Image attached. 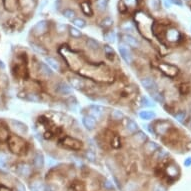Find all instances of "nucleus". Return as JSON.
<instances>
[{
  "instance_id": "f257e3e1",
  "label": "nucleus",
  "mask_w": 191,
  "mask_h": 191,
  "mask_svg": "<svg viewBox=\"0 0 191 191\" xmlns=\"http://www.w3.org/2000/svg\"><path fill=\"white\" fill-rule=\"evenodd\" d=\"M7 144L9 150L13 154L16 155H23L28 150L27 141L22 138L20 135H10L7 138Z\"/></svg>"
},
{
  "instance_id": "f03ea898",
  "label": "nucleus",
  "mask_w": 191,
  "mask_h": 191,
  "mask_svg": "<svg viewBox=\"0 0 191 191\" xmlns=\"http://www.w3.org/2000/svg\"><path fill=\"white\" fill-rule=\"evenodd\" d=\"M58 145H60L62 148L68 149L72 151H79L83 149V142L78 138H75L73 136L64 135L58 140Z\"/></svg>"
},
{
  "instance_id": "7ed1b4c3",
  "label": "nucleus",
  "mask_w": 191,
  "mask_h": 191,
  "mask_svg": "<svg viewBox=\"0 0 191 191\" xmlns=\"http://www.w3.org/2000/svg\"><path fill=\"white\" fill-rule=\"evenodd\" d=\"M151 124L153 126L155 135H161V136L166 135L173 127L171 122L168 120H163V119L162 120H156Z\"/></svg>"
},
{
  "instance_id": "20e7f679",
  "label": "nucleus",
  "mask_w": 191,
  "mask_h": 191,
  "mask_svg": "<svg viewBox=\"0 0 191 191\" xmlns=\"http://www.w3.org/2000/svg\"><path fill=\"white\" fill-rule=\"evenodd\" d=\"M159 70L162 72L164 75H166L169 78H174L178 75L179 73V68L174 64L171 63H166V62H161L158 65Z\"/></svg>"
},
{
  "instance_id": "39448f33",
  "label": "nucleus",
  "mask_w": 191,
  "mask_h": 191,
  "mask_svg": "<svg viewBox=\"0 0 191 191\" xmlns=\"http://www.w3.org/2000/svg\"><path fill=\"white\" fill-rule=\"evenodd\" d=\"M141 86L148 92L149 94L153 93V92L158 90V84L155 81V79L151 76H144L140 79Z\"/></svg>"
},
{
  "instance_id": "423d86ee",
  "label": "nucleus",
  "mask_w": 191,
  "mask_h": 191,
  "mask_svg": "<svg viewBox=\"0 0 191 191\" xmlns=\"http://www.w3.org/2000/svg\"><path fill=\"white\" fill-rule=\"evenodd\" d=\"M104 113H105L104 107L98 104H92L87 107V115H90L96 121H100L103 118Z\"/></svg>"
},
{
  "instance_id": "0eeeda50",
  "label": "nucleus",
  "mask_w": 191,
  "mask_h": 191,
  "mask_svg": "<svg viewBox=\"0 0 191 191\" xmlns=\"http://www.w3.org/2000/svg\"><path fill=\"white\" fill-rule=\"evenodd\" d=\"M15 172L17 175L23 178H29L32 175V167L26 162H20L16 165Z\"/></svg>"
},
{
  "instance_id": "6e6552de",
  "label": "nucleus",
  "mask_w": 191,
  "mask_h": 191,
  "mask_svg": "<svg viewBox=\"0 0 191 191\" xmlns=\"http://www.w3.org/2000/svg\"><path fill=\"white\" fill-rule=\"evenodd\" d=\"M48 29H49V22L47 20H40V21H38L32 27L31 31L36 36H42V35L48 32Z\"/></svg>"
},
{
  "instance_id": "1a4fd4ad",
  "label": "nucleus",
  "mask_w": 191,
  "mask_h": 191,
  "mask_svg": "<svg viewBox=\"0 0 191 191\" xmlns=\"http://www.w3.org/2000/svg\"><path fill=\"white\" fill-rule=\"evenodd\" d=\"M118 50H119V54H120L121 58L125 61V63H127V64L132 63L133 55H132V52H131L130 48L128 47V45H126L125 43L122 42L119 44Z\"/></svg>"
},
{
  "instance_id": "9d476101",
  "label": "nucleus",
  "mask_w": 191,
  "mask_h": 191,
  "mask_svg": "<svg viewBox=\"0 0 191 191\" xmlns=\"http://www.w3.org/2000/svg\"><path fill=\"white\" fill-rule=\"evenodd\" d=\"M55 91L56 93L60 94V95H70L73 92V88L71 87L69 83L65 82V81H59L56 83L55 85Z\"/></svg>"
},
{
  "instance_id": "9b49d317",
  "label": "nucleus",
  "mask_w": 191,
  "mask_h": 191,
  "mask_svg": "<svg viewBox=\"0 0 191 191\" xmlns=\"http://www.w3.org/2000/svg\"><path fill=\"white\" fill-rule=\"evenodd\" d=\"M122 39H123V43H125L126 45H128L131 48H140L141 46V43H140L139 39H137L136 37H134L133 35L131 34H124L122 36Z\"/></svg>"
},
{
  "instance_id": "f8f14e48",
  "label": "nucleus",
  "mask_w": 191,
  "mask_h": 191,
  "mask_svg": "<svg viewBox=\"0 0 191 191\" xmlns=\"http://www.w3.org/2000/svg\"><path fill=\"white\" fill-rule=\"evenodd\" d=\"M10 123L11 126L13 127V129L15 130V132L20 134V135H23V134H26L28 132V126L25 123H23V122L12 119L10 121Z\"/></svg>"
},
{
  "instance_id": "ddd939ff",
  "label": "nucleus",
  "mask_w": 191,
  "mask_h": 191,
  "mask_svg": "<svg viewBox=\"0 0 191 191\" xmlns=\"http://www.w3.org/2000/svg\"><path fill=\"white\" fill-rule=\"evenodd\" d=\"M44 165H45V158L41 151H37L33 157V167L36 170L43 169Z\"/></svg>"
},
{
  "instance_id": "4468645a",
  "label": "nucleus",
  "mask_w": 191,
  "mask_h": 191,
  "mask_svg": "<svg viewBox=\"0 0 191 191\" xmlns=\"http://www.w3.org/2000/svg\"><path fill=\"white\" fill-rule=\"evenodd\" d=\"M69 84L71 87L77 89V90H82L86 87L85 81L78 76H71L69 78Z\"/></svg>"
},
{
  "instance_id": "2eb2a0df",
  "label": "nucleus",
  "mask_w": 191,
  "mask_h": 191,
  "mask_svg": "<svg viewBox=\"0 0 191 191\" xmlns=\"http://www.w3.org/2000/svg\"><path fill=\"white\" fill-rule=\"evenodd\" d=\"M82 124L87 130L92 131L96 128L97 121L95 120L93 117H91L90 115L86 114V115H83V117H82Z\"/></svg>"
},
{
  "instance_id": "dca6fc26",
  "label": "nucleus",
  "mask_w": 191,
  "mask_h": 191,
  "mask_svg": "<svg viewBox=\"0 0 191 191\" xmlns=\"http://www.w3.org/2000/svg\"><path fill=\"white\" fill-rule=\"evenodd\" d=\"M132 140L134 143H137L138 145H144L148 141V137L142 130H138L137 132L132 134Z\"/></svg>"
},
{
  "instance_id": "f3484780",
  "label": "nucleus",
  "mask_w": 191,
  "mask_h": 191,
  "mask_svg": "<svg viewBox=\"0 0 191 191\" xmlns=\"http://www.w3.org/2000/svg\"><path fill=\"white\" fill-rule=\"evenodd\" d=\"M38 70H39V73L41 75H43L44 77H48L49 78V77H52L54 75L53 70L45 62H38Z\"/></svg>"
},
{
  "instance_id": "a211bd4d",
  "label": "nucleus",
  "mask_w": 191,
  "mask_h": 191,
  "mask_svg": "<svg viewBox=\"0 0 191 191\" xmlns=\"http://www.w3.org/2000/svg\"><path fill=\"white\" fill-rule=\"evenodd\" d=\"M166 38H167V40L170 41V42H177V41L181 39V33L177 30V29L171 28V29H169V30H167Z\"/></svg>"
},
{
  "instance_id": "6ab92c4d",
  "label": "nucleus",
  "mask_w": 191,
  "mask_h": 191,
  "mask_svg": "<svg viewBox=\"0 0 191 191\" xmlns=\"http://www.w3.org/2000/svg\"><path fill=\"white\" fill-rule=\"evenodd\" d=\"M144 151L146 154H149V155H152L154 154L155 152H156L158 149L161 148L159 144H157L156 142L154 141H147L145 143L144 145Z\"/></svg>"
},
{
  "instance_id": "aec40b11",
  "label": "nucleus",
  "mask_w": 191,
  "mask_h": 191,
  "mask_svg": "<svg viewBox=\"0 0 191 191\" xmlns=\"http://www.w3.org/2000/svg\"><path fill=\"white\" fill-rule=\"evenodd\" d=\"M125 128H126V130L131 134V135H132V134H134L135 132H137L138 130H140L138 123H137L135 120L131 119V118H127L126 119V124H125Z\"/></svg>"
},
{
  "instance_id": "412c9836",
  "label": "nucleus",
  "mask_w": 191,
  "mask_h": 191,
  "mask_svg": "<svg viewBox=\"0 0 191 191\" xmlns=\"http://www.w3.org/2000/svg\"><path fill=\"white\" fill-rule=\"evenodd\" d=\"M138 116L141 120L149 121V120H153V119L156 117V113H155L154 111H152V110L144 109V110H142V111H140L138 113Z\"/></svg>"
},
{
  "instance_id": "4be33fe9",
  "label": "nucleus",
  "mask_w": 191,
  "mask_h": 191,
  "mask_svg": "<svg viewBox=\"0 0 191 191\" xmlns=\"http://www.w3.org/2000/svg\"><path fill=\"white\" fill-rule=\"evenodd\" d=\"M103 51H104V55H105V57L108 59V60L110 61L114 60V58L116 57V52L115 50L113 49L112 46H110L109 44H104Z\"/></svg>"
},
{
  "instance_id": "5701e85b",
  "label": "nucleus",
  "mask_w": 191,
  "mask_h": 191,
  "mask_svg": "<svg viewBox=\"0 0 191 191\" xmlns=\"http://www.w3.org/2000/svg\"><path fill=\"white\" fill-rule=\"evenodd\" d=\"M30 46H31V48L37 53V54L45 56V57L48 55V50H47L43 45H41V44H38V43H35V42H30Z\"/></svg>"
},
{
  "instance_id": "b1692460",
  "label": "nucleus",
  "mask_w": 191,
  "mask_h": 191,
  "mask_svg": "<svg viewBox=\"0 0 191 191\" xmlns=\"http://www.w3.org/2000/svg\"><path fill=\"white\" fill-rule=\"evenodd\" d=\"M45 63L48 65L51 69H54L56 71H60V69H61L60 63H59V62L56 60L55 58L51 57V56H46V57H45Z\"/></svg>"
},
{
  "instance_id": "393cba45",
  "label": "nucleus",
  "mask_w": 191,
  "mask_h": 191,
  "mask_svg": "<svg viewBox=\"0 0 191 191\" xmlns=\"http://www.w3.org/2000/svg\"><path fill=\"white\" fill-rule=\"evenodd\" d=\"M29 188L31 191H41L43 188V183L40 178H34L29 184Z\"/></svg>"
},
{
  "instance_id": "a878e982",
  "label": "nucleus",
  "mask_w": 191,
  "mask_h": 191,
  "mask_svg": "<svg viewBox=\"0 0 191 191\" xmlns=\"http://www.w3.org/2000/svg\"><path fill=\"white\" fill-rule=\"evenodd\" d=\"M139 190V183L133 179L127 181L123 187V191H138Z\"/></svg>"
},
{
  "instance_id": "bb28decb",
  "label": "nucleus",
  "mask_w": 191,
  "mask_h": 191,
  "mask_svg": "<svg viewBox=\"0 0 191 191\" xmlns=\"http://www.w3.org/2000/svg\"><path fill=\"white\" fill-rule=\"evenodd\" d=\"M80 8H81L82 12L85 14L86 16H89L91 17L93 15V10H92V7L90 3H89L88 1H83L80 3Z\"/></svg>"
},
{
  "instance_id": "cd10ccee",
  "label": "nucleus",
  "mask_w": 191,
  "mask_h": 191,
  "mask_svg": "<svg viewBox=\"0 0 191 191\" xmlns=\"http://www.w3.org/2000/svg\"><path fill=\"white\" fill-rule=\"evenodd\" d=\"M24 100L32 103H39L41 102V97L39 94L35 93V92H28V93H26Z\"/></svg>"
},
{
  "instance_id": "c85d7f7f",
  "label": "nucleus",
  "mask_w": 191,
  "mask_h": 191,
  "mask_svg": "<svg viewBox=\"0 0 191 191\" xmlns=\"http://www.w3.org/2000/svg\"><path fill=\"white\" fill-rule=\"evenodd\" d=\"M4 7L6 8L8 11L10 12H13L17 9V6H18V0H3Z\"/></svg>"
},
{
  "instance_id": "c756f323",
  "label": "nucleus",
  "mask_w": 191,
  "mask_h": 191,
  "mask_svg": "<svg viewBox=\"0 0 191 191\" xmlns=\"http://www.w3.org/2000/svg\"><path fill=\"white\" fill-rule=\"evenodd\" d=\"M110 116H111L112 120L114 121H121L122 119L125 118V114L120 109H113L110 113Z\"/></svg>"
},
{
  "instance_id": "7c9ffc66",
  "label": "nucleus",
  "mask_w": 191,
  "mask_h": 191,
  "mask_svg": "<svg viewBox=\"0 0 191 191\" xmlns=\"http://www.w3.org/2000/svg\"><path fill=\"white\" fill-rule=\"evenodd\" d=\"M86 45L90 50H93V51H97L100 48V43L98 42L97 40H95L94 38H87L86 40Z\"/></svg>"
},
{
  "instance_id": "2f4dec72",
  "label": "nucleus",
  "mask_w": 191,
  "mask_h": 191,
  "mask_svg": "<svg viewBox=\"0 0 191 191\" xmlns=\"http://www.w3.org/2000/svg\"><path fill=\"white\" fill-rule=\"evenodd\" d=\"M84 158L86 160L88 161V162L90 163H96L97 162V156H96V153L93 151V150H86L85 153H84Z\"/></svg>"
},
{
  "instance_id": "473e14b6",
  "label": "nucleus",
  "mask_w": 191,
  "mask_h": 191,
  "mask_svg": "<svg viewBox=\"0 0 191 191\" xmlns=\"http://www.w3.org/2000/svg\"><path fill=\"white\" fill-rule=\"evenodd\" d=\"M103 36H104V39L109 43H114L116 41V34L113 30L105 31V33L103 34Z\"/></svg>"
},
{
  "instance_id": "72a5a7b5",
  "label": "nucleus",
  "mask_w": 191,
  "mask_h": 191,
  "mask_svg": "<svg viewBox=\"0 0 191 191\" xmlns=\"http://www.w3.org/2000/svg\"><path fill=\"white\" fill-rule=\"evenodd\" d=\"M72 23L74 24V27L78 28V29H83L86 27L87 23L83 18H80V17H76L72 20Z\"/></svg>"
},
{
  "instance_id": "f704fd0d",
  "label": "nucleus",
  "mask_w": 191,
  "mask_h": 191,
  "mask_svg": "<svg viewBox=\"0 0 191 191\" xmlns=\"http://www.w3.org/2000/svg\"><path fill=\"white\" fill-rule=\"evenodd\" d=\"M62 15H63L66 19L73 20L74 18H76V12L75 10L71 9V8H66L62 11Z\"/></svg>"
},
{
  "instance_id": "c9c22d12",
  "label": "nucleus",
  "mask_w": 191,
  "mask_h": 191,
  "mask_svg": "<svg viewBox=\"0 0 191 191\" xmlns=\"http://www.w3.org/2000/svg\"><path fill=\"white\" fill-rule=\"evenodd\" d=\"M108 3L109 0H96V7L100 12H104L108 7Z\"/></svg>"
},
{
  "instance_id": "e433bc0d",
  "label": "nucleus",
  "mask_w": 191,
  "mask_h": 191,
  "mask_svg": "<svg viewBox=\"0 0 191 191\" xmlns=\"http://www.w3.org/2000/svg\"><path fill=\"white\" fill-rule=\"evenodd\" d=\"M110 145L112 148L114 149H119L121 147V138L119 135H113L110 141Z\"/></svg>"
},
{
  "instance_id": "4c0bfd02",
  "label": "nucleus",
  "mask_w": 191,
  "mask_h": 191,
  "mask_svg": "<svg viewBox=\"0 0 191 191\" xmlns=\"http://www.w3.org/2000/svg\"><path fill=\"white\" fill-rule=\"evenodd\" d=\"M68 31H69V34L70 36L72 38H80L82 36V32L80 31V29L74 27V26H70L69 28H68Z\"/></svg>"
},
{
  "instance_id": "58836bf2",
  "label": "nucleus",
  "mask_w": 191,
  "mask_h": 191,
  "mask_svg": "<svg viewBox=\"0 0 191 191\" xmlns=\"http://www.w3.org/2000/svg\"><path fill=\"white\" fill-rule=\"evenodd\" d=\"M174 117H175L176 120L179 122V123H183L184 120L187 117V112L185 111V110H180V111H178V112L175 113Z\"/></svg>"
},
{
  "instance_id": "ea45409f",
  "label": "nucleus",
  "mask_w": 191,
  "mask_h": 191,
  "mask_svg": "<svg viewBox=\"0 0 191 191\" xmlns=\"http://www.w3.org/2000/svg\"><path fill=\"white\" fill-rule=\"evenodd\" d=\"M112 25H113V19L109 16L103 18L100 22V26L104 29H108V28L111 27Z\"/></svg>"
},
{
  "instance_id": "a19ab883",
  "label": "nucleus",
  "mask_w": 191,
  "mask_h": 191,
  "mask_svg": "<svg viewBox=\"0 0 191 191\" xmlns=\"http://www.w3.org/2000/svg\"><path fill=\"white\" fill-rule=\"evenodd\" d=\"M141 106L147 107V108H151V107H155V103L147 96H142L141 97Z\"/></svg>"
},
{
  "instance_id": "79ce46f5",
  "label": "nucleus",
  "mask_w": 191,
  "mask_h": 191,
  "mask_svg": "<svg viewBox=\"0 0 191 191\" xmlns=\"http://www.w3.org/2000/svg\"><path fill=\"white\" fill-rule=\"evenodd\" d=\"M150 97L153 98L154 101H156V102H159V103H164V95L159 92V90L153 92V93L150 94Z\"/></svg>"
},
{
  "instance_id": "37998d69",
  "label": "nucleus",
  "mask_w": 191,
  "mask_h": 191,
  "mask_svg": "<svg viewBox=\"0 0 191 191\" xmlns=\"http://www.w3.org/2000/svg\"><path fill=\"white\" fill-rule=\"evenodd\" d=\"M148 5L152 10L157 11L161 8V0H148Z\"/></svg>"
},
{
  "instance_id": "c03bdc74",
  "label": "nucleus",
  "mask_w": 191,
  "mask_h": 191,
  "mask_svg": "<svg viewBox=\"0 0 191 191\" xmlns=\"http://www.w3.org/2000/svg\"><path fill=\"white\" fill-rule=\"evenodd\" d=\"M72 188L75 191H84L85 190V186L84 184L82 183V182H79V181H75L73 182V184L71 185Z\"/></svg>"
},
{
  "instance_id": "a18cd8bd",
  "label": "nucleus",
  "mask_w": 191,
  "mask_h": 191,
  "mask_svg": "<svg viewBox=\"0 0 191 191\" xmlns=\"http://www.w3.org/2000/svg\"><path fill=\"white\" fill-rule=\"evenodd\" d=\"M151 191H167V188L162 183H160V182H156L152 186Z\"/></svg>"
},
{
  "instance_id": "49530a36",
  "label": "nucleus",
  "mask_w": 191,
  "mask_h": 191,
  "mask_svg": "<svg viewBox=\"0 0 191 191\" xmlns=\"http://www.w3.org/2000/svg\"><path fill=\"white\" fill-rule=\"evenodd\" d=\"M191 90V87L188 84H186V83H184V84H182L180 87H179V91H180V93L182 95H186L190 92Z\"/></svg>"
},
{
  "instance_id": "de8ad7c7",
  "label": "nucleus",
  "mask_w": 191,
  "mask_h": 191,
  "mask_svg": "<svg viewBox=\"0 0 191 191\" xmlns=\"http://www.w3.org/2000/svg\"><path fill=\"white\" fill-rule=\"evenodd\" d=\"M103 186H104V188H105V189H107V190H114V189H115L114 184H113L110 180H108V179L104 180V182H103Z\"/></svg>"
},
{
  "instance_id": "09e8293b",
  "label": "nucleus",
  "mask_w": 191,
  "mask_h": 191,
  "mask_svg": "<svg viewBox=\"0 0 191 191\" xmlns=\"http://www.w3.org/2000/svg\"><path fill=\"white\" fill-rule=\"evenodd\" d=\"M43 137H44V139H46V140H51L53 137H54V134H53L52 130H46L43 134Z\"/></svg>"
},
{
  "instance_id": "8fccbe9b",
  "label": "nucleus",
  "mask_w": 191,
  "mask_h": 191,
  "mask_svg": "<svg viewBox=\"0 0 191 191\" xmlns=\"http://www.w3.org/2000/svg\"><path fill=\"white\" fill-rule=\"evenodd\" d=\"M7 162V155L4 153H0V165L5 166Z\"/></svg>"
},
{
  "instance_id": "3c124183",
  "label": "nucleus",
  "mask_w": 191,
  "mask_h": 191,
  "mask_svg": "<svg viewBox=\"0 0 191 191\" xmlns=\"http://www.w3.org/2000/svg\"><path fill=\"white\" fill-rule=\"evenodd\" d=\"M15 187H16V191H26L25 186L21 183V182H19V181L16 182Z\"/></svg>"
},
{
  "instance_id": "603ef678",
  "label": "nucleus",
  "mask_w": 191,
  "mask_h": 191,
  "mask_svg": "<svg viewBox=\"0 0 191 191\" xmlns=\"http://www.w3.org/2000/svg\"><path fill=\"white\" fill-rule=\"evenodd\" d=\"M125 4H126V6H134L136 3V0H124Z\"/></svg>"
},
{
  "instance_id": "864d4df0",
  "label": "nucleus",
  "mask_w": 191,
  "mask_h": 191,
  "mask_svg": "<svg viewBox=\"0 0 191 191\" xmlns=\"http://www.w3.org/2000/svg\"><path fill=\"white\" fill-rule=\"evenodd\" d=\"M183 164H184V166H185V167H190V166H191V156L187 157L186 159L184 160Z\"/></svg>"
},
{
  "instance_id": "5fc2aeb1",
  "label": "nucleus",
  "mask_w": 191,
  "mask_h": 191,
  "mask_svg": "<svg viewBox=\"0 0 191 191\" xmlns=\"http://www.w3.org/2000/svg\"><path fill=\"white\" fill-rule=\"evenodd\" d=\"M170 1H171V3L178 5V6H182V4H183L181 0H170Z\"/></svg>"
},
{
  "instance_id": "6e6d98bb",
  "label": "nucleus",
  "mask_w": 191,
  "mask_h": 191,
  "mask_svg": "<svg viewBox=\"0 0 191 191\" xmlns=\"http://www.w3.org/2000/svg\"><path fill=\"white\" fill-rule=\"evenodd\" d=\"M164 2H165V7H167V8L171 6V4H172L170 0H164Z\"/></svg>"
},
{
  "instance_id": "4d7b16f0",
  "label": "nucleus",
  "mask_w": 191,
  "mask_h": 191,
  "mask_svg": "<svg viewBox=\"0 0 191 191\" xmlns=\"http://www.w3.org/2000/svg\"><path fill=\"white\" fill-rule=\"evenodd\" d=\"M0 191H11V190H9L8 188L4 187V186H1V188H0Z\"/></svg>"
},
{
  "instance_id": "13d9d810",
  "label": "nucleus",
  "mask_w": 191,
  "mask_h": 191,
  "mask_svg": "<svg viewBox=\"0 0 191 191\" xmlns=\"http://www.w3.org/2000/svg\"><path fill=\"white\" fill-rule=\"evenodd\" d=\"M0 66H1L2 69H3V68H4V64H3V62H2L1 60H0Z\"/></svg>"
},
{
  "instance_id": "bf43d9fd",
  "label": "nucleus",
  "mask_w": 191,
  "mask_h": 191,
  "mask_svg": "<svg viewBox=\"0 0 191 191\" xmlns=\"http://www.w3.org/2000/svg\"><path fill=\"white\" fill-rule=\"evenodd\" d=\"M141 1H142V0H136V3L138 4V3H140V2H141Z\"/></svg>"
},
{
  "instance_id": "052dcab7",
  "label": "nucleus",
  "mask_w": 191,
  "mask_h": 191,
  "mask_svg": "<svg viewBox=\"0 0 191 191\" xmlns=\"http://www.w3.org/2000/svg\"><path fill=\"white\" fill-rule=\"evenodd\" d=\"M33 1H37V0H33Z\"/></svg>"
}]
</instances>
